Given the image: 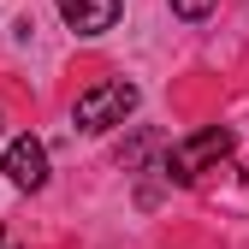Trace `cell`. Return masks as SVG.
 Returning a JSON list of instances; mask_svg holds the SVG:
<instances>
[{
  "instance_id": "obj_1",
  "label": "cell",
  "mask_w": 249,
  "mask_h": 249,
  "mask_svg": "<svg viewBox=\"0 0 249 249\" xmlns=\"http://www.w3.org/2000/svg\"><path fill=\"white\" fill-rule=\"evenodd\" d=\"M131 113H137V83H124V77L83 89V95H77V107H71L77 131H113V124H124Z\"/></svg>"
},
{
  "instance_id": "obj_2",
  "label": "cell",
  "mask_w": 249,
  "mask_h": 249,
  "mask_svg": "<svg viewBox=\"0 0 249 249\" xmlns=\"http://www.w3.org/2000/svg\"><path fill=\"white\" fill-rule=\"evenodd\" d=\"M226 154H231V131H226V124H208V131H196L190 142L166 148V178L172 184H196L213 160H226Z\"/></svg>"
},
{
  "instance_id": "obj_3",
  "label": "cell",
  "mask_w": 249,
  "mask_h": 249,
  "mask_svg": "<svg viewBox=\"0 0 249 249\" xmlns=\"http://www.w3.org/2000/svg\"><path fill=\"white\" fill-rule=\"evenodd\" d=\"M0 172H6L18 190H42L48 184V148L36 137H12L6 142V160H0Z\"/></svg>"
},
{
  "instance_id": "obj_4",
  "label": "cell",
  "mask_w": 249,
  "mask_h": 249,
  "mask_svg": "<svg viewBox=\"0 0 249 249\" xmlns=\"http://www.w3.org/2000/svg\"><path fill=\"white\" fill-rule=\"evenodd\" d=\"M53 6L77 36H101V30L119 24V0H53Z\"/></svg>"
},
{
  "instance_id": "obj_5",
  "label": "cell",
  "mask_w": 249,
  "mask_h": 249,
  "mask_svg": "<svg viewBox=\"0 0 249 249\" xmlns=\"http://www.w3.org/2000/svg\"><path fill=\"white\" fill-rule=\"evenodd\" d=\"M213 6H220V0H172V12H178V18H190V24H196V18H208Z\"/></svg>"
},
{
  "instance_id": "obj_6",
  "label": "cell",
  "mask_w": 249,
  "mask_h": 249,
  "mask_svg": "<svg viewBox=\"0 0 249 249\" xmlns=\"http://www.w3.org/2000/svg\"><path fill=\"white\" fill-rule=\"evenodd\" d=\"M0 124H6V113H0Z\"/></svg>"
}]
</instances>
